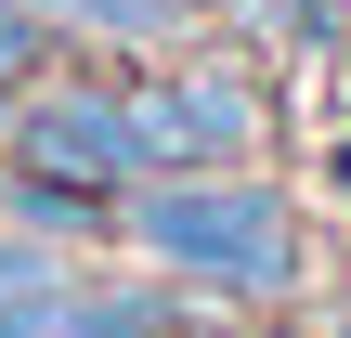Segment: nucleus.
<instances>
[{
  "mask_svg": "<svg viewBox=\"0 0 351 338\" xmlns=\"http://www.w3.org/2000/svg\"><path fill=\"white\" fill-rule=\"evenodd\" d=\"M117 234H130V248H143L156 274H195V287H234L247 313L300 300V274H313V234H300V195H287V182H261V169H156V182H130Z\"/></svg>",
  "mask_w": 351,
  "mask_h": 338,
  "instance_id": "obj_1",
  "label": "nucleus"
},
{
  "mask_svg": "<svg viewBox=\"0 0 351 338\" xmlns=\"http://www.w3.org/2000/svg\"><path fill=\"white\" fill-rule=\"evenodd\" d=\"M0 169H39V182H78V195H130V182H143L130 65H52V78L0 117Z\"/></svg>",
  "mask_w": 351,
  "mask_h": 338,
  "instance_id": "obj_2",
  "label": "nucleus"
},
{
  "mask_svg": "<svg viewBox=\"0 0 351 338\" xmlns=\"http://www.w3.org/2000/svg\"><path fill=\"white\" fill-rule=\"evenodd\" d=\"M130 130H143V182L156 169H261V78L234 52H156L130 65Z\"/></svg>",
  "mask_w": 351,
  "mask_h": 338,
  "instance_id": "obj_3",
  "label": "nucleus"
},
{
  "mask_svg": "<svg viewBox=\"0 0 351 338\" xmlns=\"http://www.w3.org/2000/svg\"><path fill=\"white\" fill-rule=\"evenodd\" d=\"M65 313H78V248L0 221V338H65Z\"/></svg>",
  "mask_w": 351,
  "mask_h": 338,
  "instance_id": "obj_4",
  "label": "nucleus"
},
{
  "mask_svg": "<svg viewBox=\"0 0 351 338\" xmlns=\"http://www.w3.org/2000/svg\"><path fill=\"white\" fill-rule=\"evenodd\" d=\"M117 208H130V195H78V182L0 169V221H13V234H52V248H117Z\"/></svg>",
  "mask_w": 351,
  "mask_h": 338,
  "instance_id": "obj_5",
  "label": "nucleus"
},
{
  "mask_svg": "<svg viewBox=\"0 0 351 338\" xmlns=\"http://www.w3.org/2000/svg\"><path fill=\"white\" fill-rule=\"evenodd\" d=\"M65 13V39H91L104 65H156V52H182L195 39V13L182 0H52Z\"/></svg>",
  "mask_w": 351,
  "mask_h": 338,
  "instance_id": "obj_6",
  "label": "nucleus"
},
{
  "mask_svg": "<svg viewBox=\"0 0 351 338\" xmlns=\"http://www.w3.org/2000/svg\"><path fill=\"white\" fill-rule=\"evenodd\" d=\"M52 65H65V13H52V0H0V117H13Z\"/></svg>",
  "mask_w": 351,
  "mask_h": 338,
  "instance_id": "obj_7",
  "label": "nucleus"
},
{
  "mask_svg": "<svg viewBox=\"0 0 351 338\" xmlns=\"http://www.w3.org/2000/svg\"><path fill=\"white\" fill-rule=\"evenodd\" d=\"M65 338H169V287H156V274H143V287H91V274H78Z\"/></svg>",
  "mask_w": 351,
  "mask_h": 338,
  "instance_id": "obj_8",
  "label": "nucleus"
},
{
  "mask_svg": "<svg viewBox=\"0 0 351 338\" xmlns=\"http://www.w3.org/2000/svg\"><path fill=\"white\" fill-rule=\"evenodd\" d=\"M182 13H195V39H208V26H261L274 0H182Z\"/></svg>",
  "mask_w": 351,
  "mask_h": 338,
  "instance_id": "obj_9",
  "label": "nucleus"
},
{
  "mask_svg": "<svg viewBox=\"0 0 351 338\" xmlns=\"http://www.w3.org/2000/svg\"><path fill=\"white\" fill-rule=\"evenodd\" d=\"M300 39H351V0H300Z\"/></svg>",
  "mask_w": 351,
  "mask_h": 338,
  "instance_id": "obj_10",
  "label": "nucleus"
}]
</instances>
